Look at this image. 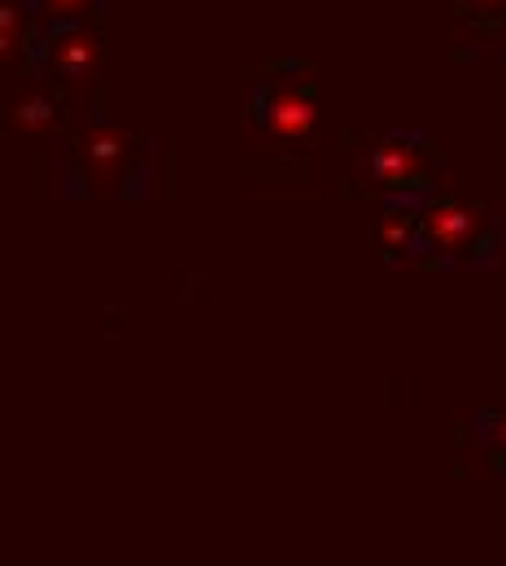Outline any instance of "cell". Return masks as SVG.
<instances>
[{"instance_id": "obj_1", "label": "cell", "mask_w": 506, "mask_h": 566, "mask_svg": "<svg viewBox=\"0 0 506 566\" xmlns=\"http://www.w3.org/2000/svg\"><path fill=\"white\" fill-rule=\"evenodd\" d=\"M362 175H366L371 184L397 192V188H415V184H424L428 161H424V153H420L411 140H380L366 157H362Z\"/></svg>"}, {"instance_id": "obj_2", "label": "cell", "mask_w": 506, "mask_h": 566, "mask_svg": "<svg viewBox=\"0 0 506 566\" xmlns=\"http://www.w3.org/2000/svg\"><path fill=\"white\" fill-rule=\"evenodd\" d=\"M319 109L310 101V92H301L297 83H280L267 101V136L280 144H306L314 136Z\"/></svg>"}, {"instance_id": "obj_3", "label": "cell", "mask_w": 506, "mask_h": 566, "mask_svg": "<svg viewBox=\"0 0 506 566\" xmlns=\"http://www.w3.org/2000/svg\"><path fill=\"white\" fill-rule=\"evenodd\" d=\"M481 231V213L458 201H436L420 213V240L436 253H458L472 244V235Z\"/></svg>"}, {"instance_id": "obj_4", "label": "cell", "mask_w": 506, "mask_h": 566, "mask_svg": "<svg viewBox=\"0 0 506 566\" xmlns=\"http://www.w3.org/2000/svg\"><path fill=\"white\" fill-rule=\"evenodd\" d=\"M49 62L58 74H66L74 87H83V83H92V74L101 66V40L87 31H62L49 44Z\"/></svg>"}, {"instance_id": "obj_5", "label": "cell", "mask_w": 506, "mask_h": 566, "mask_svg": "<svg viewBox=\"0 0 506 566\" xmlns=\"http://www.w3.org/2000/svg\"><path fill=\"white\" fill-rule=\"evenodd\" d=\"M127 157H132V136L127 132L96 127V132L83 136V161H87V170H92L96 184H114Z\"/></svg>"}, {"instance_id": "obj_6", "label": "cell", "mask_w": 506, "mask_h": 566, "mask_svg": "<svg viewBox=\"0 0 506 566\" xmlns=\"http://www.w3.org/2000/svg\"><path fill=\"white\" fill-rule=\"evenodd\" d=\"M58 123V105L49 101V96H22L18 105H13V127L18 132H49Z\"/></svg>"}, {"instance_id": "obj_7", "label": "cell", "mask_w": 506, "mask_h": 566, "mask_svg": "<svg viewBox=\"0 0 506 566\" xmlns=\"http://www.w3.org/2000/svg\"><path fill=\"white\" fill-rule=\"evenodd\" d=\"M420 231V222L415 218H406V213H389L384 218V227H380V240H384V249L389 253H402L406 244H411V235Z\"/></svg>"}, {"instance_id": "obj_8", "label": "cell", "mask_w": 506, "mask_h": 566, "mask_svg": "<svg viewBox=\"0 0 506 566\" xmlns=\"http://www.w3.org/2000/svg\"><path fill=\"white\" fill-rule=\"evenodd\" d=\"M92 4L96 0H44V9L53 18H83V13H92Z\"/></svg>"}, {"instance_id": "obj_9", "label": "cell", "mask_w": 506, "mask_h": 566, "mask_svg": "<svg viewBox=\"0 0 506 566\" xmlns=\"http://www.w3.org/2000/svg\"><path fill=\"white\" fill-rule=\"evenodd\" d=\"M0 35H22V9L13 0H0Z\"/></svg>"}, {"instance_id": "obj_10", "label": "cell", "mask_w": 506, "mask_h": 566, "mask_svg": "<svg viewBox=\"0 0 506 566\" xmlns=\"http://www.w3.org/2000/svg\"><path fill=\"white\" fill-rule=\"evenodd\" d=\"M18 44H22V35H0V62H4V57H13V53H18Z\"/></svg>"}, {"instance_id": "obj_11", "label": "cell", "mask_w": 506, "mask_h": 566, "mask_svg": "<svg viewBox=\"0 0 506 566\" xmlns=\"http://www.w3.org/2000/svg\"><path fill=\"white\" fill-rule=\"evenodd\" d=\"M489 436H494V444H498V449H506V415H498V419H494Z\"/></svg>"}]
</instances>
